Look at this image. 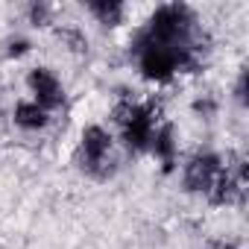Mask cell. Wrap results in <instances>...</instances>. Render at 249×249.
I'll list each match as a JSON object with an SVG mask.
<instances>
[{"instance_id": "cell-11", "label": "cell", "mask_w": 249, "mask_h": 249, "mask_svg": "<svg viewBox=\"0 0 249 249\" xmlns=\"http://www.w3.org/2000/svg\"><path fill=\"white\" fill-rule=\"evenodd\" d=\"M234 97H237V103H240V106L246 103V71H240V76H237V88H234Z\"/></svg>"}, {"instance_id": "cell-8", "label": "cell", "mask_w": 249, "mask_h": 249, "mask_svg": "<svg viewBox=\"0 0 249 249\" xmlns=\"http://www.w3.org/2000/svg\"><path fill=\"white\" fill-rule=\"evenodd\" d=\"M85 9L103 27H117V24H123V18H126V6L114 3V0H97V3H88Z\"/></svg>"}, {"instance_id": "cell-6", "label": "cell", "mask_w": 249, "mask_h": 249, "mask_svg": "<svg viewBox=\"0 0 249 249\" xmlns=\"http://www.w3.org/2000/svg\"><path fill=\"white\" fill-rule=\"evenodd\" d=\"M147 153L161 164V170H164V173L176 170V164H179V141H176V129H173V123H167V120H161V123H159V129H156V135H153V141H150V150H147Z\"/></svg>"}, {"instance_id": "cell-2", "label": "cell", "mask_w": 249, "mask_h": 249, "mask_svg": "<svg viewBox=\"0 0 249 249\" xmlns=\"http://www.w3.org/2000/svg\"><path fill=\"white\" fill-rule=\"evenodd\" d=\"M111 114H114L117 138L129 153H147L150 141H153V135L159 129V123L164 120L156 103H150V100H129V97L117 100Z\"/></svg>"}, {"instance_id": "cell-9", "label": "cell", "mask_w": 249, "mask_h": 249, "mask_svg": "<svg viewBox=\"0 0 249 249\" xmlns=\"http://www.w3.org/2000/svg\"><path fill=\"white\" fill-rule=\"evenodd\" d=\"M27 15H30V24H33V27H47V24H53V6L33 3V6L27 9Z\"/></svg>"}, {"instance_id": "cell-5", "label": "cell", "mask_w": 249, "mask_h": 249, "mask_svg": "<svg viewBox=\"0 0 249 249\" xmlns=\"http://www.w3.org/2000/svg\"><path fill=\"white\" fill-rule=\"evenodd\" d=\"M27 94L33 103H38L41 108H47L50 114L65 108L68 106V91H65V82L44 65L38 68H30L27 71Z\"/></svg>"}, {"instance_id": "cell-3", "label": "cell", "mask_w": 249, "mask_h": 249, "mask_svg": "<svg viewBox=\"0 0 249 249\" xmlns=\"http://www.w3.org/2000/svg\"><path fill=\"white\" fill-rule=\"evenodd\" d=\"M114 132H108L103 123H88L79 132L76 141V164L85 176L106 182L108 176H114L117 170V159H114Z\"/></svg>"}, {"instance_id": "cell-12", "label": "cell", "mask_w": 249, "mask_h": 249, "mask_svg": "<svg viewBox=\"0 0 249 249\" xmlns=\"http://www.w3.org/2000/svg\"><path fill=\"white\" fill-rule=\"evenodd\" d=\"M211 249H237V246H231V243H220V246H211Z\"/></svg>"}, {"instance_id": "cell-1", "label": "cell", "mask_w": 249, "mask_h": 249, "mask_svg": "<svg viewBox=\"0 0 249 249\" xmlns=\"http://www.w3.org/2000/svg\"><path fill=\"white\" fill-rule=\"evenodd\" d=\"M132 59H135L138 73L153 85H167L179 73H194L202 65V59L179 53V50L164 47V44H156L141 33H135V38H132Z\"/></svg>"}, {"instance_id": "cell-7", "label": "cell", "mask_w": 249, "mask_h": 249, "mask_svg": "<svg viewBox=\"0 0 249 249\" xmlns=\"http://www.w3.org/2000/svg\"><path fill=\"white\" fill-rule=\"evenodd\" d=\"M12 120H15V126L24 129V132H44V129L50 126L53 114H50L47 108H41L38 103H33L30 97H24V100L15 103V108H12Z\"/></svg>"}, {"instance_id": "cell-4", "label": "cell", "mask_w": 249, "mask_h": 249, "mask_svg": "<svg viewBox=\"0 0 249 249\" xmlns=\"http://www.w3.org/2000/svg\"><path fill=\"white\" fill-rule=\"evenodd\" d=\"M223 167H226V159L223 156H217L211 150H199V153H194L182 164V182H185V188L191 194H199V196L208 199V194L214 191Z\"/></svg>"}, {"instance_id": "cell-10", "label": "cell", "mask_w": 249, "mask_h": 249, "mask_svg": "<svg viewBox=\"0 0 249 249\" xmlns=\"http://www.w3.org/2000/svg\"><path fill=\"white\" fill-rule=\"evenodd\" d=\"M6 53H9V59H21L24 53H30V38H21V36H18V38H12Z\"/></svg>"}]
</instances>
